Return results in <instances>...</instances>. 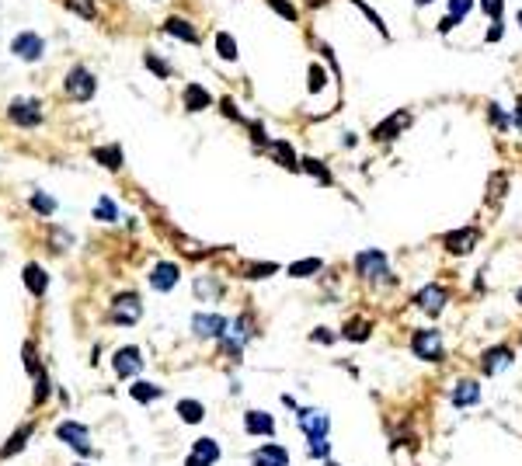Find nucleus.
<instances>
[{
    "label": "nucleus",
    "mask_w": 522,
    "mask_h": 466,
    "mask_svg": "<svg viewBox=\"0 0 522 466\" xmlns=\"http://www.w3.org/2000/svg\"><path fill=\"white\" fill-rule=\"evenodd\" d=\"M355 272H359L365 282L387 279V275H390L387 254H383V251H359V254H355Z\"/></svg>",
    "instance_id": "f257e3e1"
},
{
    "label": "nucleus",
    "mask_w": 522,
    "mask_h": 466,
    "mask_svg": "<svg viewBox=\"0 0 522 466\" xmlns=\"http://www.w3.org/2000/svg\"><path fill=\"white\" fill-rule=\"evenodd\" d=\"M411 351L425 362H442L446 348H442V334L439 331H414L411 334Z\"/></svg>",
    "instance_id": "f03ea898"
},
{
    "label": "nucleus",
    "mask_w": 522,
    "mask_h": 466,
    "mask_svg": "<svg viewBox=\"0 0 522 466\" xmlns=\"http://www.w3.org/2000/svg\"><path fill=\"white\" fill-rule=\"evenodd\" d=\"M296 421H299V432L310 439V442H317V439H328V428H331V418H328V410H317V407H303L296 414Z\"/></svg>",
    "instance_id": "7ed1b4c3"
},
{
    "label": "nucleus",
    "mask_w": 522,
    "mask_h": 466,
    "mask_svg": "<svg viewBox=\"0 0 522 466\" xmlns=\"http://www.w3.org/2000/svg\"><path fill=\"white\" fill-rule=\"evenodd\" d=\"M139 317H143V303H139L136 292H119V296L112 299V321H115L119 327H133Z\"/></svg>",
    "instance_id": "20e7f679"
},
{
    "label": "nucleus",
    "mask_w": 522,
    "mask_h": 466,
    "mask_svg": "<svg viewBox=\"0 0 522 466\" xmlns=\"http://www.w3.org/2000/svg\"><path fill=\"white\" fill-rule=\"evenodd\" d=\"M8 119H11L14 126L35 129V126L42 122V105H38L35 97H18V101H11V108H8Z\"/></svg>",
    "instance_id": "39448f33"
},
{
    "label": "nucleus",
    "mask_w": 522,
    "mask_h": 466,
    "mask_svg": "<svg viewBox=\"0 0 522 466\" xmlns=\"http://www.w3.org/2000/svg\"><path fill=\"white\" fill-rule=\"evenodd\" d=\"M94 91H98V80H94V73H91V70L73 67V70L67 73V94H70L73 101H91V97H94Z\"/></svg>",
    "instance_id": "423d86ee"
},
{
    "label": "nucleus",
    "mask_w": 522,
    "mask_h": 466,
    "mask_svg": "<svg viewBox=\"0 0 522 466\" xmlns=\"http://www.w3.org/2000/svg\"><path fill=\"white\" fill-rule=\"evenodd\" d=\"M446 299H449V289H446V286H439V282H429L425 289H418V296H414V303L422 306L429 317H439V314H442Z\"/></svg>",
    "instance_id": "0eeeda50"
},
{
    "label": "nucleus",
    "mask_w": 522,
    "mask_h": 466,
    "mask_svg": "<svg viewBox=\"0 0 522 466\" xmlns=\"http://www.w3.org/2000/svg\"><path fill=\"white\" fill-rule=\"evenodd\" d=\"M477 237H481V233H477V226H459V230H449V233L442 237V244H446V251H449V254L463 257V254L474 251Z\"/></svg>",
    "instance_id": "6e6552de"
},
{
    "label": "nucleus",
    "mask_w": 522,
    "mask_h": 466,
    "mask_svg": "<svg viewBox=\"0 0 522 466\" xmlns=\"http://www.w3.org/2000/svg\"><path fill=\"white\" fill-rule=\"evenodd\" d=\"M512 362H515L512 348H508V345H495V348H488V351L481 355V373L498 376V373H505V369L512 366Z\"/></svg>",
    "instance_id": "1a4fd4ad"
},
{
    "label": "nucleus",
    "mask_w": 522,
    "mask_h": 466,
    "mask_svg": "<svg viewBox=\"0 0 522 466\" xmlns=\"http://www.w3.org/2000/svg\"><path fill=\"white\" fill-rule=\"evenodd\" d=\"M247 338H251V321H247V317H237L220 341H223V351H227V355H240L244 345H247Z\"/></svg>",
    "instance_id": "9d476101"
},
{
    "label": "nucleus",
    "mask_w": 522,
    "mask_h": 466,
    "mask_svg": "<svg viewBox=\"0 0 522 466\" xmlns=\"http://www.w3.org/2000/svg\"><path fill=\"white\" fill-rule=\"evenodd\" d=\"M227 317H220V314H195V321H192V331H195V338H223L227 334Z\"/></svg>",
    "instance_id": "9b49d317"
},
{
    "label": "nucleus",
    "mask_w": 522,
    "mask_h": 466,
    "mask_svg": "<svg viewBox=\"0 0 522 466\" xmlns=\"http://www.w3.org/2000/svg\"><path fill=\"white\" fill-rule=\"evenodd\" d=\"M411 122H414V119H411V112H394L390 119H383V126H376V129H373V139H376V143H390V139H397Z\"/></svg>",
    "instance_id": "f8f14e48"
},
{
    "label": "nucleus",
    "mask_w": 522,
    "mask_h": 466,
    "mask_svg": "<svg viewBox=\"0 0 522 466\" xmlns=\"http://www.w3.org/2000/svg\"><path fill=\"white\" fill-rule=\"evenodd\" d=\"M112 369H115L122 380H129V376L143 373V355H139L136 348H119L115 358H112Z\"/></svg>",
    "instance_id": "ddd939ff"
},
{
    "label": "nucleus",
    "mask_w": 522,
    "mask_h": 466,
    "mask_svg": "<svg viewBox=\"0 0 522 466\" xmlns=\"http://www.w3.org/2000/svg\"><path fill=\"white\" fill-rule=\"evenodd\" d=\"M56 435H60L63 442H70V445L77 449V456H91V445H87V428H84V425H77V421H63V425L56 428Z\"/></svg>",
    "instance_id": "4468645a"
},
{
    "label": "nucleus",
    "mask_w": 522,
    "mask_h": 466,
    "mask_svg": "<svg viewBox=\"0 0 522 466\" xmlns=\"http://www.w3.org/2000/svg\"><path fill=\"white\" fill-rule=\"evenodd\" d=\"M42 49H45V42H42L35 32H21V35L11 42V53H14V56H21V60H38V56H42Z\"/></svg>",
    "instance_id": "2eb2a0df"
},
{
    "label": "nucleus",
    "mask_w": 522,
    "mask_h": 466,
    "mask_svg": "<svg viewBox=\"0 0 522 466\" xmlns=\"http://www.w3.org/2000/svg\"><path fill=\"white\" fill-rule=\"evenodd\" d=\"M150 286L157 289V292H171L174 286H178V265H171V261H161L153 272H150Z\"/></svg>",
    "instance_id": "dca6fc26"
},
{
    "label": "nucleus",
    "mask_w": 522,
    "mask_h": 466,
    "mask_svg": "<svg viewBox=\"0 0 522 466\" xmlns=\"http://www.w3.org/2000/svg\"><path fill=\"white\" fill-rule=\"evenodd\" d=\"M244 428L251 435H275V418L265 410H247L244 414Z\"/></svg>",
    "instance_id": "f3484780"
},
{
    "label": "nucleus",
    "mask_w": 522,
    "mask_h": 466,
    "mask_svg": "<svg viewBox=\"0 0 522 466\" xmlns=\"http://www.w3.org/2000/svg\"><path fill=\"white\" fill-rule=\"evenodd\" d=\"M251 459L254 466H289V452L282 445H261Z\"/></svg>",
    "instance_id": "a211bd4d"
},
{
    "label": "nucleus",
    "mask_w": 522,
    "mask_h": 466,
    "mask_svg": "<svg viewBox=\"0 0 522 466\" xmlns=\"http://www.w3.org/2000/svg\"><path fill=\"white\" fill-rule=\"evenodd\" d=\"M477 400H481L477 380H459V383H456V390H453V404H456V407H474Z\"/></svg>",
    "instance_id": "6ab92c4d"
},
{
    "label": "nucleus",
    "mask_w": 522,
    "mask_h": 466,
    "mask_svg": "<svg viewBox=\"0 0 522 466\" xmlns=\"http://www.w3.org/2000/svg\"><path fill=\"white\" fill-rule=\"evenodd\" d=\"M209 105H213V94H209L202 84H188L185 87V108L188 112H205Z\"/></svg>",
    "instance_id": "aec40b11"
},
{
    "label": "nucleus",
    "mask_w": 522,
    "mask_h": 466,
    "mask_svg": "<svg viewBox=\"0 0 522 466\" xmlns=\"http://www.w3.org/2000/svg\"><path fill=\"white\" fill-rule=\"evenodd\" d=\"M164 32L174 35V38H181V42H188V45H198V42H202L198 32H195L185 18H168V21H164Z\"/></svg>",
    "instance_id": "412c9836"
},
{
    "label": "nucleus",
    "mask_w": 522,
    "mask_h": 466,
    "mask_svg": "<svg viewBox=\"0 0 522 466\" xmlns=\"http://www.w3.org/2000/svg\"><path fill=\"white\" fill-rule=\"evenodd\" d=\"M28 439H32V425L14 428V435L4 442V449H0V459H11V456H18V449H25V445H28Z\"/></svg>",
    "instance_id": "4be33fe9"
},
{
    "label": "nucleus",
    "mask_w": 522,
    "mask_h": 466,
    "mask_svg": "<svg viewBox=\"0 0 522 466\" xmlns=\"http://www.w3.org/2000/svg\"><path fill=\"white\" fill-rule=\"evenodd\" d=\"M269 150H272V157H275L282 167H289V171H299V157L293 153V146H289L286 139H275V143H269Z\"/></svg>",
    "instance_id": "5701e85b"
},
{
    "label": "nucleus",
    "mask_w": 522,
    "mask_h": 466,
    "mask_svg": "<svg viewBox=\"0 0 522 466\" xmlns=\"http://www.w3.org/2000/svg\"><path fill=\"white\" fill-rule=\"evenodd\" d=\"M470 11H474V0H449V18L439 25V32H449L456 21H463Z\"/></svg>",
    "instance_id": "b1692460"
},
{
    "label": "nucleus",
    "mask_w": 522,
    "mask_h": 466,
    "mask_svg": "<svg viewBox=\"0 0 522 466\" xmlns=\"http://www.w3.org/2000/svg\"><path fill=\"white\" fill-rule=\"evenodd\" d=\"M220 452H223V449H220V442H216V439H198V442L192 445V456H198V459H202V463H209V466H213V463L220 459Z\"/></svg>",
    "instance_id": "393cba45"
},
{
    "label": "nucleus",
    "mask_w": 522,
    "mask_h": 466,
    "mask_svg": "<svg viewBox=\"0 0 522 466\" xmlns=\"http://www.w3.org/2000/svg\"><path fill=\"white\" fill-rule=\"evenodd\" d=\"M21 275H25V286H28L35 296H42V292L49 289V275H45L38 265H25V272H21Z\"/></svg>",
    "instance_id": "a878e982"
},
{
    "label": "nucleus",
    "mask_w": 522,
    "mask_h": 466,
    "mask_svg": "<svg viewBox=\"0 0 522 466\" xmlns=\"http://www.w3.org/2000/svg\"><path fill=\"white\" fill-rule=\"evenodd\" d=\"M94 161L104 164L109 171H119V167H122V150H119V146H98V150H94Z\"/></svg>",
    "instance_id": "bb28decb"
},
{
    "label": "nucleus",
    "mask_w": 522,
    "mask_h": 466,
    "mask_svg": "<svg viewBox=\"0 0 522 466\" xmlns=\"http://www.w3.org/2000/svg\"><path fill=\"white\" fill-rule=\"evenodd\" d=\"M341 334H345V338H348L352 345H359V341H365V338L373 334V324H370V321H348Z\"/></svg>",
    "instance_id": "cd10ccee"
},
{
    "label": "nucleus",
    "mask_w": 522,
    "mask_h": 466,
    "mask_svg": "<svg viewBox=\"0 0 522 466\" xmlns=\"http://www.w3.org/2000/svg\"><path fill=\"white\" fill-rule=\"evenodd\" d=\"M178 414H181V421L198 425L205 410H202V404H198V400H178Z\"/></svg>",
    "instance_id": "c85d7f7f"
},
{
    "label": "nucleus",
    "mask_w": 522,
    "mask_h": 466,
    "mask_svg": "<svg viewBox=\"0 0 522 466\" xmlns=\"http://www.w3.org/2000/svg\"><path fill=\"white\" fill-rule=\"evenodd\" d=\"M299 171L313 174V178H317L321 185H331V171H328L321 161H313V157H303V161H299Z\"/></svg>",
    "instance_id": "c756f323"
},
{
    "label": "nucleus",
    "mask_w": 522,
    "mask_h": 466,
    "mask_svg": "<svg viewBox=\"0 0 522 466\" xmlns=\"http://www.w3.org/2000/svg\"><path fill=\"white\" fill-rule=\"evenodd\" d=\"M195 296H198V299H220V296H223V286H220L216 279H198V282H195Z\"/></svg>",
    "instance_id": "7c9ffc66"
},
{
    "label": "nucleus",
    "mask_w": 522,
    "mask_h": 466,
    "mask_svg": "<svg viewBox=\"0 0 522 466\" xmlns=\"http://www.w3.org/2000/svg\"><path fill=\"white\" fill-rule=\"evenodd\" d=\"M32 209H35L38 216H52V213H56V198L45 195V191H35V195H32Z\"/></svg>",
    "instance_id": "2f4dec72"
},
{
    "label": "nucleus",
    "mask_w": 522,
    "mask_h": 466,
    "mask_svg": "<svg viewBox=\"0 0 522 466\" xmlns=\"http://www.w3.org/2000/svg\"><path fill=\"white\" fill-rule=\"evenodd\" d=\"M216 53H220L227 63H234V60H237V42H234V35H227V32H220V35H216Z\"/></svg>",
    "instance_id": "473e14b6"
},
{
    "label": "nucleus",
    "mask_w": 522,
    "mask_h": 466,
    "mask_svg": "<svg viewBox=\"0 0 522 466\" xmlns=\"http://www.w3.org/2000/svg\"><path fill=\"white\" fill-rule=\"evenodd\" d=\"M313 272H321V257H303V261L289 265V275H296V279H306Z\"/></svg>",
    "instance_id": "72a5a7b5"
},
{
    "label": "nucleus",
    "mask_w": 522,
    "mask_h": 466,
    "mask_svg": "<svg viewBox=\"0 0 522 466\" xmlns=\"http://www.w3.org/2000/svg\"><path fill=\"white\" fill-rule=\"evenodd\" d=\"M157 397H161V386H153V383H133V400L150 404V400H157Z\"/></svg>",
    "instance_id": "f704fd0d"
},
{
    "label": "nucleus",
    "mask_w": 522,
    "mask_h": 466,
    "mask_svg": "<svg viewBox=\"0 0 522 466\" xmlns=\"http://www.w3.org/2000/svg\"><path fill=\"white\" fill-rule=\"evenodd\" d=\"M352 4H355V8H359V11H362V14H365V18H370V21H373V25H376V32H380V35H383V38H390V28H387V25H383V18H380V14H376V11H373V8H370V4H365V0H352Z\"/></svg>",
    "instance_id": "c9c22d12"
},
{
    "label": "nucleus",
    "mask_w": 522,
    "mask_h": 466,
    "mask_svg": "<svg viewBox=\"0 0 522 466\" xmlns=\"http://www.w3.org/2000/svg\"><path fill=\"white\" fill-rule=\"evenodd\" d=\"M119 216V209H115V202L112 198H101L98 205H94V220H104V223H112Z\"/></svg>",
    "instance_id": "e433bc0d"
},
{
    "label": "nucleus",
    "mask_w": 522,
    "mask_h": 466,
    "mask_svg": "<svg viewBox=\"0 0 522 466\" xmlns=\"http://www.w3.org/2000/svg\"><path fill=\"white\" fill-rule=\"evenodd\" d=\"M505 185H508V174H501V171H498V174L491 178V185H488V202H491V205L505 195Z\"/></svg>",
    "instance_id": "4c0bfd02"
},
{
    "label": "nucleus",
    "mask_w": 522,
    "mask_h": 466,
    "mask_svg": "<svg viewBox=\"0 0 522 466\" xmlns=\"http://www.w3.org/2000/svg\"><path fill=\"white\" fill-rule=\"evenodd\" d=\"M49 393H52V383H49V376H45V373H38V376H35V400H32V404H35V407H38V404H45V397H49Z\"/></svg>",
    "instance_id": "58836bf2"
},
{
    "label": "nucleus",
    "mask_w": 522,
    "mask_h": 466,
    "mask_svg": "<svg viewBox=\"0 0 522 466\" xmlns=\"http://www.w3.org/2000/svg\"><path fill=\"white\" fill-rule=\"evenodd\" d=\"M324 84H328V77H324V67H321V63H313V67H310V80H306L310 94H317Z\"/></svg>",
    "instance_id": "ea45409f"
},
{
    "label": "nucleus",
    "mask_w": 522,
    "mask_h": 466,
    "mask_svg": "<svg viewBox=\"0 0 522 466\" xmlns=\"http://www.w3.org/2000/svg\"><path fill=\"white\" fill-rule=\"evenodd\" d=\"M279 272V265L275 261H265V265H251L247 272H244V279H265V275H275Z\"/></svg>",
    "instance_id": "a19ab883"
},
{
    "label": "nucleus",
    "mask_w": 522,
    "mask_h": 466,
    "mask_svg": "<svg viewBox=\"0 0 522 466\" xmlns=\"http://www.w3.org/2000/svg\"><path fill=\"white\" fill-rule=\"evenodd\" d=\"M481 11H484L491 21H501V14H505V0H481Z\"/></svg>",
    "instance_id": "79ce46f5"
},
{
    "label": "nucleus",
    "mask_w": 522,
    "mask_h": 466,
    "mask_svg": "<svg viewBox=\"0 0 522 466\" xmlns=\"http://www.w3.org/2000/svg\"><path fill=\"white\" fill-rule=\"evenodd\" d=\"M67 8H70L73 14H80V18H87V21H91V18L98 14V11H94V4H91V0H67Z\"/></svg>",
    "instance_id": "37998d69"
},
{
    "label": "nucleus",
    "mask_w": 522,
    "mask_h": 466,
    "mask_svg": "<svg viewBox=\"0 0 522 466\" xmlns=\"http://www.w3.org/2000/svg\"><path fill=\"white\" fill-rule=\"evenodd\" d=\"M269 8H272V11H279L286 21H296V18H299V11L289 4V0H269Z\"/></svg>",
    "instance_id": "c03bdc74"
},
{
    "label": "nucleus",
    "mask_w": 522,
    "mask_h": 466,
    "mask_svg": "<svg viewBox=\"0 0 522 466\" xmlns=\"http://www.w3.org/2000/svg\"><path fill=\"white\" fill-rule=\"evenodd\" d=\"M21 355H25V366H28V373H32V376H38V373H42V366H38V355H35V348H32V345H21Z\"/></svg>",
    "instance_id": "a18cd8bd"
},
{
    "label": "nucleus",
    "mask_w": 522,
    "mask_h": 466,
    "mask_svg": "<svg viewBox=\"0 0 522 466\" xmlns=\"http://www.w3.org/2000/svg\"><path fill=\"white\" fill-rule=\"evenodd\" d=\"M488 119H491V126H495V129H508V126H512V119H508L498 105H491V108H488Z\"/></svg>",
    "instance_id": "49530a36"
},
{
    "label": "nucleus",
    "mask_w": 522,
    "mask_h": 466,
    "mask_svg": "<svg viewBox=\"0 0 522 466\" xmlns=\"http://www.w3.org/2000/svg\"><path fill=\"white\" fill-rule=\"evenodd\" d=\"M146 67H150V73H157V77H171V67H168L164 60H157L153 53L146 56Z\"/></svg>",
    "instance_id": "de8ad7c7"
},
{
    "label": "nucleus",
    "mask_w": 522,
    "mask_h": 466,
    "mask_svg": "<svg viewBox=\"0 0 522 466\" xmlns=\"http://www.w3.org/2000/svg\"><path fill=\"white\" fill-rule=\"evenodd\" d=\"M310 456H313V459H328V456H331V442H328V439L310 442Z\"/></svg>",
    "instance_id": "09e8293b"
},
{
    "label": "nucleus",
    "mask_w": 522,
    "mask_h": 466,
    "mask_svg": "<svg viewBox=\"0 0 522 466\" xmlns=\"http://www.w3.org/2000/svg\"><path fill=\"white\" fill-rule=\"evenodd\" d=\"M310 341H317V345H334V331H328V327H317L310 334Z\"/></svg>",
    "instance_id": "8fccbe9b"
},
{
    "label": "nucleus",
    "mask_w": 522,
    "mask_h": 466,
    "mask_svg": "<svg viewBox=\"0 0 522 466\" xmlns=\"http://www.w3.org/2000/svg\"><path fill=\"white\" fill-rule=\"evenodd\" d=\"M501 35H505V28H501V21H495L488 28V42H501Z\"/></svg>",
    "instance_id": "3c124183"
},
{
    "label": "nucleus",
    "mask_w": 522,
    "mask_h": 466,
    "mask_svg": "<svg viewBox=\"0 0 522 466\" xmlns=\"http://www.w3.org/2000/svg\"><path fill=\"white\" fill-rule=\"evenodd\" d=\"M251 136H254V143H269V139H265V129H261V122H251Z\"/></svg>",
    "instance_id": "603ef678"
},
{
    "label": "nucleus",
    "mask_w": 522,
    "mask_h": 466,
    "mask_svg": "<svg viewBox=\"0 0 522 466\" xmlns=\"http://www.w3.org/2000/svg\"><path fill=\"white\" fill-rule=\"evenodd\" d=\"M519 129H522V94H519V101H515V119H512Z\"/></svg>",
    "instance_id": "864d4df0"
},
{
    "label": "nucleus",
    "mask_w": 522,
    "mask_h": 466,
    "mask_svg": "<svg viewBox=\"0 0 522 466\" xmlns=\"http://www.w3.org/2000/svg\"><path fill=\"white\" fill-rule=\"evenodd\" d=\"M185 466H209V463H202L198 456H188V459H185Z\"/></svg>",
    "instance_id": "5fc2aeb1"
},
{
    "label": "nucleus",
    "mask_w": 522,
    "mask_h": 466,
    "mask_svg": "<svg viewBox=\"0 0 522 466\" xmlns=\"http://www.w3.org/2000/svg\"><path fill=\"white\" fill-rule=\"evenodd\" d=\"M414 4H418V8H429V4H432V0H414Z\"/></svg>",
    "instance_id": "6e6d98bb"
},
{
    "label": "nucleus",
    "mask_w": 522,
    "mask_h": 466,
    "mask_svg": "<svg viewBox=\"0 0 522 466\" xmlns=\"http://www.w3.org/2000/svg\"><path fill=\"white\" fill-rule=\"evenodd\" d=\"M515 21H519V28H522V11H519V18H515Z\"/></svg>",
    "instance_id": "4d7b16f0"
},
{
    "label": "nucleus",
    "mask_w": 522,
    "mask_h": 466,
    "mask_svg": "<svg viewBox=\"0 0 522 466\" xmlns=\"http://www.w3.org/2000/svg\"><path fill=\"white\" fill-rule=\"evenodd\" d=\"M515 299H519V303H522V289H519V292H515Z\"/></svg>",
    "instance_id": "13d9d810"
},
{
    "label": "nucleus",
    "mask_w": 522,
    "mask_h": 466,
    "mask_svg": "<svg viewBox=\"0 0 522 466\" xmlns=\"http://www.w3.org/2000/svg\"><path fill=\"white\" fill-rule=\"evenodd\" d=\"M324 466H338V463H331V459H328V463H324Z\"/></svg>",
    "instance_id": "bf43d9fd"
},
{
    "label": "nucleus",
    "mask_w": 522,
    "mask_h": 466,
    "mask_svg": "<svg viewBox=\"0 0 522 466\" xmlns=\"http://www.w3.org/2000/svg\"><path fill=\"white\" fill-rule=\"evenodd\" d=\"M310 4H321V0H310Z\"/></svg>",
    "instance_id": "052dcab7"
}]
</instances>
